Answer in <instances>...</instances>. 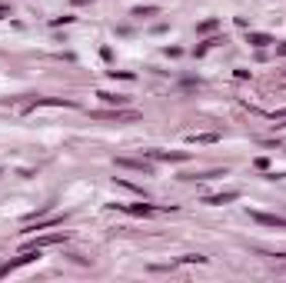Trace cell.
Returning <instances> with one entry per match:
<instances>
[{"label":"cell","mask_w":286,"mask_h":283,"mask_svg":"<svg viewBox=\"0 0 286 283\" xmlns=\"http://www.w3.org/2000/svg\"><path fill=\"white\" fill-rule=\"evenodd\" d=\"M97 97L107 107H127L130 104V97H123V93H107V90H97Z\"/></svg>","instance_id":"obj_12"},{"label":"cell","mask_w":286,"mask_h":283,"mask_svg":"<svg viewBox=\"0 0 286 283\" xmlns=\"http://www.w3.org/2000/svg\"><path fill=\"white\" fill-rule=\"evenodd\" d=\"M253 167H256V170H270V157H256Z\"/></svg>","instance_id":"obj_21"},{"label":"cell","mask_w":286,"mask_h":283,"mask_svg":"<svg viewBox=\"0 0 286 283\" xmlns=\"http://www.w3.org/2000/svg\"><path fill=\"white\" fill-rule=\"evenodd\" d=\"M143 157L147 160H163V163H186V160H193V154L190 150H143Z\"/></svg>","instance_id":"obj_3"},{"label":"cell","mask_w":286,"mask_h":283,"mask_svg":"<svg viewBox=\"0 0 286 283\" xmlns=\"http://www.w3.org/2000/svg\"><path fill=\"white\" fill-rule=\"evenodd\" d=\"M250 220L260 226H276V230H286V217H276V213H260V210H250Z\"/></svg>","instance_id":"obj_9"},{"label":"cell","mask_w":286,"mask_h":283,"mask_svg":"<svg viewBox=\"0 0 286 283\" xmlns=\"http://www.w3.org/2000/svg\"><path fill=\"white\" fill-rule=\"evenodd\" d=\"M236 200H240V190H223V194L203 197V203H207V207H223V203H236Z\"/></svg>","instance_id":"obj_10"},{"label":"cell","mask_w":286,"mask_h":283,"mask_svg":"<svg viewBox=\"0 0 286 283\" xmlns=\"http://www.w3.org/2000/svg\"><path fill=\"white\" fill-rule=\"evenodd\" d=\"M273 50H276V57H286V40H279V43H273Z\"/></svg>","instance_id":"obj_24"},{"label":"cell","mask_w":286,"mask_h":283,"mask_svg":"<svg viewBox=\"0 0 286 283\" xmlns=\"http://www.w3.org/2000/svg\"><path fill=\"white\" fill-rule=\"evenodd\" d=\"M107 77H110V80H136L133 70H117V67H113V70H107Z\"/></svg>","instance_id":"obj_17"},{"label":"cell","mask_w":286,"mask_h":283,"mask_svg":"<svg viewBox=\"0 0 286 283\" xmlns=\"http://www.w3.org/2000/svg\"><path fill=\"white\" fill-rule=\"evenodd\" d=\"M117 167H123V170H136V173H143V177H153V160H147V157H117Z\"/></svg>","instance_id":"obj_5"},{"label":"cell","mask_w":286,"mask_h":283,"mask_svg":"<svg viewBox=\"0 0 286 283\" xmlns=\"http://www.w3.org/2000/svg\"><path fill=\"white\" fill-rule=\"evenodd\" d=\"M220 43H226V37H207L203 43H197V47H193V57H207L210 50L220 47Z\"/></svg>","instance_id":"obj_13"},{"label":"cell","mask_w":286,"mask_h":283,"mask_svg":"<svg viewBox=\"0 0 286 283\" xmlns=\"http://www.w3.org/2000/svg\"><path fill=\"white\" fill-rule=\"evenodd\" d=\"M90 117H93V120H117V123H130V120H136L140 113H136V110H130V107H107V110H93Z\"/></svg>","instance_id":"obj_1"},{"label":"cell","mask_w":286,"mask_h":283,"mask_svg":"<svg viewBox=\"0 0 286 283\" xmlns=\"http://www.w3.org/2000/svg\"><path fill=\"white\" fill-rule=\"evenodd\" d=\"M216 30H220V20H216V17L200 20V24H197V37H210V33H216Z\"/></svg>","instance_id":"obj_14"},{"label":"cell","mask_w":286,"mask_h":283,"mask_svg":"<svg viewBox=\"0 0 286 283\" xmlns=\"http://www.w3.org/2000/svg\"><path fill=\"white\" fill-rule=\"evenodd\" d=\"M73 7H87V4H93V0H70Z\"/></svg>","instance_id":"obj_25"},{"label":"cell","mask_w":286,"mask_h":283,"mask_svg":"<svg viewBox=\"0 0 286 283\" xmlns=\"http://www.w3.org/2000/svg\"><path fill=\"white\" fill-rule=\"evenodd\" d=\"M247 43L250 47H256V50H266V47H273V37L270 33H260V30H247Z\"/></svg>","instance_id":"obj_11"},{"label":"cell","mask_w":286,"mask_h":283,"mask_svg":"<svg viewBox=\"0 0 286 283\" xmlns=\"http://www.w3.org/2000/svg\"><path fill=\"white\" fill-rule=\"evenodd\" d=\"M226 170H207V173H180L183 180H213V177H223Z\"/></svg>","instance_id":"obj_15"},{"label":"cell","mask_w":286,"mask_h":283,"mask_svg":"<svg viewBox=\"0 0 286 283\" xmlns=\"http://www.w3.org/2000/svg\"><path fill=\"white\" fill-rule=\"evenodd\" d=\"M270 117H273V123H276V127H286V107H283V110H273Z\"/></svg>","instance_id":"obj_19"},{"label":"cell","mask_w":286,"mask_h":283,"mask_svg":"<svg viewBox=\"0 0 286 283\" xmlns=\"http://www.w3.org/2000/svg\"><path fill=\"white\" fill-rule=\"evenodd\" d=\"M33 260H40V250H20L14 260L0 263V280H4V276H10L14 270H20V267H27V263H33Z\"/></svg>","instance_id":"obj_4"},{"label":"cell","mask_w":286,"mask_h":283,"mask_svg":"<svg viewBox=\"0 0 286 283\" xmlns=\"http://www.w3.org/2000/svg\"><path fill=\"white\" fill-rule=\"evenodd\" d=\"M57 243H67L64 230H60V233H33L20 250H47V247H57Z\"/></svg>","instance_id":"obj_2"},{"label":"cell","mask_w":286,"mask_h":283,"mask_svg":"<svg viewBox=\"0 0 286 283\" xmlns=\"http://www.w3.org/2000/svg\"><path fill=\"white\" fill-rule=\"evenodd\" d=\"M283 257H286V253H283Z\"/></svg>","instance_id":"obj_26"},{"label":"cell","mask_w":286,"mask_h":283,"mask_svg":"<svg viewBox=\"0 0 286 283\" xmlns=\"http://www.w3.org/2000/svg\"><path fill=\"white\" fill-rule=\"evenodd\" d=\"M37 107H67V110H73V100H64V97H33V100H27L24 104V113H30V110H37Z\"/></svg>","instance_id":"obj_6"},{"label":"cell","mask_w":286,"mask_h":283,"mask_svg":"<svg viewBox=\"0 0 286 283\" xmlns=\"http://www.w3.org/2000/svg\"><path fill=\"white\" fill-rule=\"evenodd\" d=\"M100 57H104L107 64H113V50H110V47H100Z\"/></svg>","instance_id":"obj_23"},{"label":"cell","mask_w":286,"mask_h":283,"mask_svg":"<svg viewBox=\"0 0 286 283\" xmlns=\"http://www.w3.org/2000/svg\"><path fill=\"white\" fill-rule=\"evenodd\" d=\"M163 54L167 57H183V47H163Z\"/></svg>","instance_id":"obj_22"},{"label":"cell","mask_w":286,"mask_h":283,"mask_svg":"<svg viewBox=\"0 0 286 283\" xmlns=\"http://www.w3.org/2000/svg\"><path fill=\"white\" fill-rule=\"evenodd\" d=\"M153 14H160L157 4H147V7H133V17H153Z\"/></svg>","instance_id":"obj_18"},{"label":"cell","mask_w":286,"mask_h":283,"mask_svg":"<svg viewBox=\"0 0 286 283\" xmlns=\"http://www.w3.org/2000/svg\"><path fill=\"white\" fill-rule=\"evenodd\" d=\"M67 24H73V17H54L50 20V27H67Z\"/></svg>","instance_id":"obj_20"},{"label":"cell","mask_w":286,"mask_h":283,"mask_svg":"<svg viewBox=\"0 0 286 283\" xmlns=\"http://www.w3.org/2000/svg\"><path fill=\"white\" fill-rule=\"evenodd\" d=\"M113 210H123L130 213V217H153V213L160 210V207H153V203H110Z\"/></svg>","instance_id":"obj_7"},{"label":"cell","mask_w":286,"mask_h":283,"mask_svg":"<svg viewBox=\"0 0 286 283\" xmlns=\"http://www.w3.org/2000/svg\"><path fill=\"white\" fill-rule=\"evenodd\" d=\"M64 220H67V213H64V217H40V220H30V223H24V233H40V230L60 226Z\"/></svg>","instance_id":"obj_8"},{"label":"cell","mask_w":286,"mask_h":283,"mask_svg":"<svg viewBox=\"0 0 286 283\" xmlns=\"http://www.w3.org/2000/svg\"><path fill=\"white\" fill-rule=\"evenodd\" d=\"M283 73H286V70H283Z\"/></svg>","instance_id":"obj_27"},{"label":"cell","mask_w":286,"mask_h":283,"mask_svg":"<svg viewBox=\"0 0 286 283\" xmlns=\"http://www.w3.org/2000/svg\"><path fill=\"white\" fill-rule=\"evenodd\" d=\"M190 144H216V140H220V133H190Z\"/></svg>","instance_id":"obj_16"}]
</instances>
